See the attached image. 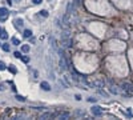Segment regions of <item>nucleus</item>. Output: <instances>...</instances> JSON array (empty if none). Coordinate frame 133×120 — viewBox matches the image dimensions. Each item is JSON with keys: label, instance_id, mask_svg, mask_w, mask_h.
<instances>
[{"label": "nucleus", "instance_id": "28", "mask_svg": "<svg viewBox=\"0 0 133 120\" xmlns=\"http://www.w3.org/2000/svg\"><path fill=\"white\" fill-rule=\"evenodd\" d=\"M0 45H1V44H0Z\"/></svg>", "mask_w": 133, "mask_h": 120}, {"label": "nucleus", "instance_id": "18", "mask_svg": "<svg viewBox=\"0 0 133 120\" xmlns=\"http://www.w3.org/2000/svg\"><path fill=\"white\" fill-rule=\"evenodd\" d=\"M109 90H110L112 93H119V90H117L116 87H109Z\"/></svg>", "mask_w": 133, "mask_h": 120}, {"label": "nucleus", "instance_id": "16", "mask_svg": "<svg viewBox=\"0 0 133 120\" xmlns=\"http://www.w3.org/2000/svg\"><path fill=\"white\" fill-rule=\"evenodd\" d=\"M61 37H63V39H65V37H71V35H69V31H65V32H63V35H61Z\"/></svg>", "mask_w": 133, "mask_h": 120}, {"label": "nucleus", "instance_id": "24", "mask_svg": "<svg viewBox=\"0 0 133 120\" xmlns=\"http://www.w3.org/2000/svg\"><path fill=\"white\" fill-rule=\"evenodd\" d=\"M99 93H100V95H104V96H106V97H108V93H106V92H104L103 90H100V91H99Z\"/></svg>", "mask_w": 133, "mask_h": 120}, {"label": "nucleus", "instance_id": "25", "mask_svg": "<svg viewBox=\"0 0 133 120\" xmlns=\"http://www.w3.org/2000/svg\"><path fill=\"white\" fill-rule=\"evenodd\" d=\"M81 0H73V5H79Z\"/></svg>", "mask_w": 133, "mask_h": 120}, {"label": "nucleus", "instance_id": "23", "mask_svg": "<svg viewBox=\"0 0 133 120\" xmlns=\"http://www.w3.org/2000/svg\"><path fill=\"white\" fill-rule=\"evenodd\" d=\"M13 55H15V57H17V59H21V53L17 52V51L16 52H13Z\"/></svg>", "mask_w": 133, "mask_h": 120}, {"label": "nucleus", "instance_id": "5", "mask_svg": "<svg viewBox=\"0 0 133 120\" xmlns=\"http://www.w3.org/2000/svg\"><path fill=\"white\" fill-rule=\"evenodd\" d=\"M104 85H105V84H104L103 80H95V81H92V83H90L89 87H93V88H103Z\"/></svg>", "mask_w": 133, "mask_h": 120}, {"label": "nucleus", "instance_id": "3", "mask_svg": "<svg viewBox=\"0 0 133 120\" xmlns=\"http://www.w3.org/2000/svg\"><path fill=\"white\" fill-rule=\"evenodd\" d=\"M59 113H53V112H44L40 115V119H52V117H57Z\"/></svg>", "mask_w": 133, "mask_h": 120}, {"label": "nucleus", "instance_id": "12", "mask_svg": "<svg viewBox=\"0 0 133 120\" xmlns=\"http://www.w3.org/2000/svg\"><path fill=\"white\" fill-rule=\"evenodd\" d=\"M11 41H12L13 45H20V44H21V43H20V40L17 39V37H12V39H11Z\"/></svg>", "mask_w": 133, "mask_h": 120}, {"label": "nucleus", "instance_id": "8", "mask_svg": "<svg viewBox=\"0 0 133 120\" xmlns=\"http://www.w3.org/2000/svg\"><path fill=\"white\" fill-rule=\"evenodd\" d=\"M40 87H41V88H43L44 91H51V85H49L48 83H47V81H41Z\"/></svg>", "mask_w": 133, "mask_h": 120}, {"label": "nucleus", "instance_id": "26", "mask_svg": "<svg viewBox=\"0 0 133 120\" xmlns=\"http://www.w3.org/2000/svg\"><path fill=\"white\" fill-rule=\"evenodd\" d=\"M41 1H43V0H32V3H33V4H40Z\"/></svg>", "mask_w": 133, "mask_h": 120}, {"label": "nucleus", "instance_id": "17", "mask_svg": "<svg viewBox=\"0 0 133 120\" xmlns=\"http://www.w3.org/2000/svg\"><path fill=\"white\" fill-rule=\"evenodd\" d=\"M8 70H10V72H12V73H17V70H16V68H15L13 65L8 67Z\"/></svg>", "mask_w": 133, "mask_h": 120}, {"label": "nucleus", "instance_id": "6", "mask_svg": "<svg viewBox=\"0 0 133 120\" xmlns=\"http://www.w3.org/2000/svg\"><path fill=\"white\" fill-rule=\"evenodd\" d=\"M61 45L64 47V48H68V47L72 45V40H71V37H65V39H63V41H61Z\"/></svg>", "mask_w": 133, "mask_h": 120}, {"label": "nucleus", "instance_id": "22", "mask_svg": "<svg viewBox=\"0 0 133 120\" xmlns=\"http://www.w3.org/2000/svg\"><path fill=\"white\" fill-rule=\"evenodd\" d=\"M1 47H3V50L5 51V52H8V51H10V45H8V44H3Z\"/></svg>", "mask_w": 133, "mask_h": 120}, {"label": "nucleus", "instance_id": "2", "mask_svg": "<svg viewBox=\"0 0 133 120\" xmlns=\"http://www.w3.org/2000/svg\"><path fill=\"white\" fill-rule=\"evenodd\" d=\"M8 15H10L8 10H7L5 7H1V8H0V21H4V20L8 17Z\"/></svg>", "mask_w": 133, "mask_h": 120}, {"label": "nucleus", "instance_id": "13", "mask_svg": "<svg viewBox=\"0 0 133 120\" xmlns=\"http://www.w3.org/2000/svg\"><path fill=\"white\" fill-rule=\"evenodd\" d=\"M32 36V32H31L29 30H25L24 31V37H31Z\"/></svg>", "mask_w": 133, "mask_h": 120}, {"label": "nucleus", "instance_id": "9", "mask_svg": "<svg viewBox=\"0 0 133 120\" xmlns=\"http://www.w3.org/2000/svg\"><path fill=\"white\" fill-rule=\"evenodd\" d=\"M68 117H69V113L68 112H63V113L57 115V119H68Z\"/></svg>", "mask_w": 133, "mask_h": 120}, {"label": "nucleus", "instance_id": "7", "mask_svg": "<svg viewBox=\"0 0 133 120\" xmlns=\"http://www.w3.org/2000/svg\"><path fill=\"white\" fill-rule=\"evenodd\" d=\"M23 25H24V21L21 19H16V20H15V28H16V30H21Z\"/></svg>", "mask_w": 133, "mask_h": 120}, {"label": "nucleus", "instance_id": "27", "mask_svg": "<svg viewBox=\"0 0 133 120\" xmlns=\"http://www.w3.org/2000/svg\"><path fill=\"white\" fill-rule=\"evenodd\" d=\"M76 100H81V96H80V95H76Z\"/></svg>", "mask_w": 133, "mask_h": 120}, {"label": "nucleus", "instance_id": "20", "mask_svg": "<svg viewBox=\"0 0 133 120\" xmlns=\"http://www.w3.org/2000/svg\"><path fill=\"white\" fill-rule=\"evenodd\" d=\"M21 60H23L24 63H29V57L28 56H21Z\"/></svg>", "mask_w": 133, "mask_h": 120}, {"label": "nucleus", "instance_id": "10", "mask_svg": "<svg viewBox=\"0 0 133 120\" xmlns=\"http://www.w3.org/2000/svg\"><path fill=\"white\" fill-rule=\"evenodd\" d=\"M21 52L28 53V52H29V45H28V44H24V45H21Z\"/></svg>", "mask_w": 133, "mask_h": 120}, {"label": "nucleus", "instance_id": "19", "mask_svg": "<svg viewBox=\"0 0 133 120\" xmlns=\"http://www.w3.org/2000/svg\"><path fill=\"white\" fill-rule=\"evenodd\" d=\"M7 67H5V64H4V61H0V71H4Z\"/></svg>", "mask_w": 133, "mask_h": 120}, {"label": "nucleus", "instance_id": "1", "mask_svg": "<svg viewBox=\"0 0 133 120\" xmlns=\"http://www.w3.org/2000/svg\"><path fill=\"white\" fill-rule=\"evenodd\" d=\"M59 65L61 70H66L68 68V61H66V57H65V53L63 52V50H59Z\"/></svg>", "mask_w": 133, "mask_h": 120}, {"label": "nucleus", "instance_id": "14", "mask_svg": "<svg viewBox=\"0 0 133 120\" xmlns=\"http://www.w3.org/2000/svg\"><path fill=\"white\" fill-rule=\"evenodd\" d=\"M40 16H43V17H48V12H47L45 10H41V11H40Z\"/></svg>", "mask_w": 133, "mask_h": 120}, {"label": "nucleus", "instance_id": "21", "mask_svg": "<svg viewBox=\"0 0 133 120\" xmlns=\"http://www.w3.org/2000/svg\"><path fill=\"white\" fill-rule=\"evenodd\" d=\"M75 113H76V115H79V116H83V115H84V116H85V112H84V111H76V112H75Z\"/></svg>", "mask_w": 133, "mask_h": 120}, {"label": "nucleus", "instance_id": "4", "mask_svg": "<svg viewBox=\"0 0 133 120\" xmlns=\"http://www.w3.org/2000/svg\"><path fill=\"white\" fill-rule=\"evenodd\" d=\"M90 112H92L95 116H100V115L103 113V110H101V107H99V105H93L92 108H90Z\"/></svg>", "mask_w": 133, "mask_h": 120}, {"label": "nucleus", "instance_id": "11", "mask_svg": "<svg viewBox=\"0 0 133 120\" xmlns=\"http://www.w3.org/2000/svg\"><path fill=\"white\" fill-rule=\"evenodd\" d=\"M0 39H3V40H7V39H8V35H7L5 31H0Z\"/></svg>", "mask_w": 133, "mask_h": 120}, {"label": "nucleus", "instance_id": "15", "mask_svg": "<svg viewBox=\"0 0 133 120\" xmlns=\"http://www.w3.org/2000/svg\"><path fill=\"white\" fill-rule=\"evenodd\" d=\"M16 100L17 101H25V97L21 96V95H16Z\"/></svg>", "mask_w": 133, "mask_h": 120}]
</instances>
